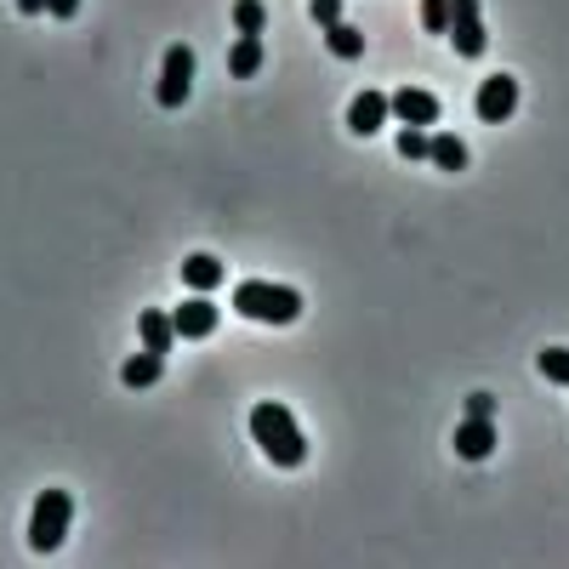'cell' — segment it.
I'll return each mask as SVG.
<instances>
[{"label": "cell", "mask_w": 569, "mask_h": 569, "mask_svg": "<svg viewBox=\"0 0 569 569\" xmlns=\"http://www.w3.org/2000/svg\"><path fill=\"white\" fill-rule=\"evenodd\" d=\"M233 313L257 319V325H297L302 319V291L297 284H273V279H240L233 284Z\"/></svg>", "instance_id": "7a4b0ae2"}, {"label": "cell", "mask_w": 569, "mask_h": 569, "mask_svg": "<svg viewBox=\"0 0 569 569\" xmlns=\"http://www.w3.org/2000/svg\"><path fill=\"white\" fill-rule=\"evenodd\" d=\"M467 416H496V393H467Z\"/></svg>", "instance_id": "603a6c76"}, {"label": "cell", "mask_w": 569, "mask_h": 569, "mask_svg": "<svg viewBox=\"0 0 569 569\" xmlns=\"http://www.w3.org/2000/svg\"><path fill=\"white\" fill-rule=\"evenodd\" d=\"M308 18L325 29V23H337L342 18V0H308Z\"/></svg>", "instance_id": "44dd1931"}, {"label": "cell", "mask_w": 569, "mask_h": 569, "mask_svg": "<svg viewBox=\"0 0 569 569\" xmlns=\"http://www.w3.org/2000/svg\"><path fill=\"white\" fill-rule=\"evenodd\" d=\"M325 46H330V58L353 63V58H365V29H353L348 18H337V23H325Z\"/></svg>", "instance_id": "2e32d148"}, {"label": "cell", "mask_w": 569, "mask_h": 569, "mask_svg": "<svg viewBox=\"0 0 569 569\" xmlns=\"http://www.w3.org/2000/svg\"><path fill=\"white\" fill-rule=\"evenodd\" d=\"M166 376V353H154V348H142V353H131L126 365H120V382L137 393V388H154Z\"/></svg>", "instance_id": "7c38bea8"}, {"label": "cell", "mask_w": 569, "mask_h": 569, "mask_svg": "<svg viewBox=\"0 0 569 569\" xmlns=\"http://www.w3.org/2000/svg\"><path fill=\"white\" fill-rule=\"evenodd\" d=\"M12 7H18L23 18H40V12H46V0H12Z\"/></svg>", "instance_id": "cb8c5ba5"}, {"label": "cell", "mask_w": 569, "mask_h": 569, "mask_svg": "<svg viewBox=\"0 0 569 569\" xmlns=\"http://www.w3.org/2000/svg\"><path fill=\"white\" fill-rule=\"evenodd\" d=\"M421 29L445 40V29H450V0H421Z\"/></svg>", "instance_id": "d6986e66"}, {"label": "cell", "mask_w": 569, "mask_h": 569, "mask_svg": "<svg viewBox=\"0 0 569 569\" xmlns=\"http://www.w3.org/2000/svg\"><path fill=\"white\" fill-rule=\"evenodd\" d=\"M46 18H58V23L80 18V0H46Z\"/></svg>", "instance_id": "7402d4cb"}, {"label": "cell", "mask_w": 569, "mask_h": 569, "mask_svg": "<svg viewBox=\"0 0 569 569\" xmlns=\"http://www.w3.org/2000/svg\"><path fill=\"white\" fill-rule=\"evenodd\" d=\"M137 330H142V348H154V353H171V348H177V325H171V313H160V308H142V313H137Z\"/></svg>", "instance_id": "5bb4252c"}, {"label": "cell", "mask_w": 569, "mask_h": 569, "mask_svg": "<svg viewBox=\"0 0 569 569\" xmlns=\"http://www.w3.org/2000/svg\"><path fill=\"white\" fill-rule=\"evenodd\" d=\"M233 29L262 40V29H268V7H262V0H233Z\"/></svg>", "instance_id": "e0dca14e"}, {"label": "cell", "mask_w": 569, "mask_h": 569, "mask_svg": "<svg viewBox=\"0 0 569 569\" xmlns=\"http://www.w3.org/2000/svg\"><path fill=\"white\" fill-rule=\"evenodd\" d=\"M262 63H268V52H262V40H257V34H240V40L228 46V74H233V80L262 74Z\"/></svg>", "instance_id": "4fadbf2b"}, {"label": "cell", "mask_w": 569, "mask_h": 569, "mask_svg": "<svg viewBox=\"0 0 569 569\" xmlns=\"http://www.w3.org/2000/svg\"><path fill=\"white\" fill-rule=\"evenodd\" d=\"M188 91H194V52H188V46L177 40V46H166L154 103H160V109H182V103H188Z\"/></svg>", "instance_id": "277c9868"}, {"label": "cell", "mask_w": 569, "mask_h": 569, "mask_svg": "<svg viewBox=\"0 0 569 569\" xmlns=\"http://www.w3.org/2000/svg\"><path fill=\"white\" fill-rule=\"evenodd\" d=\"M388 114H393V120H405V126L433 131V126H439V114H445V103L433 98V91H421V86H399L393 98H388Z\"/></svg>", "instance_id": "52a82bcc"}, {"label": "cell", "mask_w": 569, "mask_h": 569, "mask_svg": "<svg viewBox=\"0 0 569 569\" xmlns=\"http://www.w3.org/2000/svg\"><path fill=\"white\" fill-rule=\"evenodd\" d=\"M496 445H501L496 416H461V421H456V456H461V461H490Z\"/></svg>", "instance_id": "8992f818"}, {"label": "cell", "mask_w": 569, "mask_h": 569, "mask_svg": "<svg viewBox=\"0 0 569 569\" xmlns=\"http://www.w3.org/2000/svg\"><path fill=\"white\" fill-rule=\"evenodd\" d=\"M217 302H206L200 291L194 297H188V302H177L171 308V325H177V342H200V337H211V330H217Z\"/></svg>", "instance_id": "9c48e42d"}, {"label": "cell", "mask_w": 569, "mask_h": 569, "mask_svg": "<svg viewBox=\"0 0 569 569\" xmlns=\"http://www.w3.org/2000/svg\"><path fill=\"white\" fill-rule=\"evenodd\" d=\"M388 126V91H359V98L348 103V131L353 137H376Z\"/></svg>", "instance_id": "30bf717a"}, {"label": "cell", "mask_w": 569, "mask_h": 569, "mask_svg": "<svg viewBox=\"0 0 569 569\" xmlns=\"http://www.w3.org/2000/svg\"><path fill=\"white\" fill-rule=\"evenodd\" d=\"M399 154H405L410 166L427 160V131H421V126H405V131H399Z\"/></svg>", "instance_id": "ffe728a7"}, {"label": "cell", "mask_w": 569, "mask_h": 569, "mask_svg": "<svg viewBox=\"0 0 569 569\" xmlns=\"http://www.w3.org/2000/svg\"><path fill=\"white\" fill-rule=\"evenodd\" d=\"M427 160L439 171H467V142L456 131H427Z\"/></svg>", "instance_id": "9a60e30c"}, {"label": "cell", "mask_w": 569, "mask_h": 569, "mask_svg": "<svg viewBox=\"0 0 569 569\" xmlns=\"http://www.w3.org/2000/svg\"><path fill=\"white\" fill-rule=\"evenodd\" d=\"M536 370L547 376V382H558V388H569V348H541V359H536Z\"/></svg>", "instance_id": "ac0fdd59"}, {"label": "cell", "mask_w": 569, "mask_h": 569, "mask_svg": "<svg viewBox=\"0 0 569 569\" xmlns=\"http://www.w3.org/2000/svg\"><path fill=\"white\" fill-rule=\"evenodd\" d=\"M228 279V268H222V257H211V251H194V257H182V284L188 291H200V297H211L217 284Z\"/></svg>", "instance_id": "8fae6325"}, {"label": "cell", "mask_w": 569, "mask_h": 569, "mask_svg": "<svg viewBox=\"0 0 569 569\" xmlns=\"http://www.w3.org/2000/svg\"><path fill=\"white\" fill-rule=\"evenodd\" d=\"M251 439H257V450H262L273 467H302V461H308V439H302L297 416L284 410V405H273V399L251 405Z\"/></svg>", "instance_id": "6da1fadb"}, {"label": "cell", "mask_w": 569, "mask_h": 569, "mask_svg": "<svg viewBox=\"0 0 569 569\" xmlns=\"http://www.w3.org/2000/svg\"><path fill=\"white\" fill-rule=\"evenodd\" d=\"M69 518H74V496L69 490H40L34 496V512H29V547L34 552H58L63 536H69Z\"/></svg>", "instance_id": "3957f363"}, {"label": "cell", "mask_w": 569, "mask_h": 569, "mask_svg": "<svg viewBox=\"0 0 569 569\" xmlns=\"http://www.w3.org/2000/svg\"><path fill=\"white\" fill-rule=\"evenodd\" d=\"M445 40L456 46V58H485V46H490V34H485V18H479V0H450V29H445Z\"/></svg>", "instance_id": "5b68a950"}, {"label": "cell", "mask_w": 569, "mask_h": 569, "mask_svg": "<svg viewBox=\"0 0 569 569\" xmlns=\"http://www.w3.org/2000/svg\"><path fill=\"white\" fill-rule=\"evenodd\" d=\"M472 109H479L485 126L512 120V109H518V80H512V74H485V86H479V98H472Z\"/></svg>", "instance_id": "ba28073f"}]
</instances>
